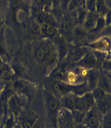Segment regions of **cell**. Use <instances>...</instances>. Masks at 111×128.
<instances>
[{
  "instance_id": "1",
  "label": "cell",
  "mask_w": 111,
  "mask_h": 128,
  "mask_svg": "<svg viewBox=\"0 0 111 128\" xmlns=\"http://www.w3.org/2000/svg\"><path fill=\"white\" fill-rule=\"evenodd\" d=\"M34 58L45 67L47 74H51L59 62L56 45L51 39L45 38L34 49Z\"/></svg>"
},
{
  "instance_id": "2",
  "label": "cell",
  "mask_w": 111,
  "mask_h": 128,
  "mask_svg": "<svg viewBox=\"0 0 111 128\" xmlns=\"http://www.w3.org/2000/svg\"><path fill=\"white\" fill-rule=\"evenodd\" d=\"M46 106L47 109L49 119L51 127H57V119L59 110H61L62 106L60 102V98L55 95L53 92L46 90L44 92Z\"/></svg>"
},
{
  "instance_id": "3",
  "label": "cell",
  "mask_w": 111,
  "mask_h": 128,
  "mask_svg": "<svg viewBox=\"0 0 111 128\" xmlns=\"http://www.w3.org/2000/svg\"><path fill=\"white\" fill-rule=\"evenodd\" d=\"M11 86L15 93L22 96L25 99L27 106H29L31 99L33 98L34 92V88L32 82H30L27 79L14 78L11 81Z\"/></svg>"
},
{
  "instance_id": "4",
  "label": "cell",
  "mask_w": 111,
  "mask_h": 128,
  "mask_svg": "<svg viewBox=\"0 0 111 128\" xmlns=\"http://www.w3.org/2000/svg\"><path fill=\"white\" fill-rule=\"evenodd\" d=\"M30 7L23 0H10V17L12 22L18 25V18L19 14V23L28 16Z\"/></svg>"
},
{
  "instance_id": "5",
  "label": "cell",
  "mask_w": 111,
  "mask_h": 128,
  "mask_svg": "<svg viewBox=\"0 0 111 128\" xmlns=\"http://www.w3.org/2000/svg\"><path fill=\"white\" fill-rule=\"evenodd\" d=\"M57 32V20L52 14H48L47 13L45 19L40 23V34L43 38L51 39L56 35Z\"/></svg>"
},
{
  "instance_id": "6",
  "label": "cell",
  "mask_w": 111,
  "mask_h": 128,
  "mask_svg": "<svg viewBox=\"0 0 111 128\" xmlns=\"http://www.w3.org/2000/svg\"><path fill=\"white\" fill-rule=\"evenodd\" d=\"M83 48L92 51H102L109 54L111 52V38L109 36H101L93 42L84 44Z\"/></svg>"
},
{
  "instance_id": "7",
  "label": "cell",
  "mask_w": 111,
  "mask_h": 128,
  "mask_svg": "<svg viewBox=\"0 0 111 128\" xmlns=\"http://www.w3.org/2000/svg\"><path fill=\"white\" fill-rule=\"evenodd\" d=\"M25 106V99L14 92L7 102V113L12 114L18 118V117L22 113V111L24 110Z\"/></svg>"
},
{
  "instance_id": "8",
  "label": "cell",
  "mask_w": 111,
  "mask_h": 128,
  "mask_svg": "<svg viewBox=\"0 0 111 128\" xmlns=\"http://www.w3.org/2000/svg\"><path fill=\"white\" fill-rule=\"evenodd\" d=\"M101 118L102 114L94 106L86 112L82 123H84L88 128H100Z\"/></svg>"
},
{
  "instance_id": "9",
  "label": "cell",
  "mask_w": 111,
  "mask_h": 128,
  "mask_svg": "<svg viewBox=\"0 0 111 128\" xmlns=\"http://www.w3.org/2000/svg\"><path fill=\"white\" fill-rule=\"evenodd\" d=\"M75 122L74 121L72 112L61 108L58 114L57 127L58 128H74Z\"/></svg>"
},
{
  "instance_id": "10",
  "label": "cell",
  "mask_w": 111,
  "mask_h": 128,
  "mask_svg": "<svg viewBox=\"0 0 111 128\" xmlns=\"http://www.w3.org/2000/svg\"><path fill=\"white\" fill-rule=\"evenodd\" d=\"M14 93V91L11 83H5L2 90L0 92V110L4 116L7 114V102Z\"/></svg>"
},
{
  "instance_id": "11",
  "label": "cell",
  "mask_w": 111,
  "mask_h": 128,
  "mask_svg": "<svg viewBox=\"0 0 111 128\" xmlns=\"http://www.w3.org/2000/svg\"><path fill=\"white\" fill-rule=\"evenodd\" d=\"M74 22L72 16L66 14H63L62 19L60 20V31L63 38H67L72 36V32L74 27Z\"/></svg>"
},
{
  "instance_id": "12",
  "label": "cell",
  "mask_w": 111,
  "mask_h": 128,
  "mask_svg": "<svg viewBox=\"0 0 111 128\" xmlns=\"http://www.w3.org/2000/svg\"><path fill=\"white\" fill-rule=\"evenodd\" d=\"M38 118V117L35 116L32 112L26 111L24 109L18 117L17 120L20 123L22 128H33Z\"/></svg>"
},
{
  "instance_id": "13",
  "label": "cell",
  "mask_w": 111,
  "mask_h": 128,
  "mask_svg": "<svg viewBox=\"0 0 111 128\" xmlns=\"http://www.w3.org/2000/svg\"><path fill=\"white\" fill-rule=\"evenodd\" d=\"M75 63H76L77 66L85 68V69L87 70L95 69V68H98V63L96 60V58H95V56L92 52L91 53H87L86 52V54Z\"/></svg>"
},
{
  "instance_id": "14",
  "label": "cell",
  "mask_w": 111,
  "mask_h": 128,
  "mask_svg": "<svg viewBox=\"0 0 111 128\" xmlns=\"http://www.w3.org/2000/svg\"><path fill=\"white\" fill-rule=\"evenodd\" d=\"M99 74H100V72L98 70V68L90 69L87 71L86 76V83L90 90H92L95 87H97Z\"/></svg>"
},
{
  "instance_id": "15",
  "label": "cell",
  "mask_w": 111,
  "mask_h": 128,
  "mask_svg": "<svg viewBox=\"0 0 111 128\" xmlns=\"http://www.w3.org/2000/svg\"><path fill=\"white\" fill-rule=\"evenodd\" d=\"M97 87L100 88L106 94H111V82L106 72H100L98 80Z\"/></svg>"
},
{
  "instance_id": "16",
  "label": "cell",
  "mask_w": 111,
  "mask_h": 128,
  "mask_svg": "<svg viewBox=\"0 0 111 128\" xmlns=\"http://www.w3.org/2000/svg\"><path fill=\"white\" fill-rule=\"evenodd\" d=\"M95 106L101 114L111 110V94H106L102 98L95 102Z\"/></svg>"
},
{
  "instance_id": "17",
  "label": "cell",
  "mask_w": 111,
  "mask_h": 128,
  "mask_svg": "<svg viewBox=\"0 0 111 128\" xmlns=\"http://www.w3.org/2000/svg\"><path fill=\"white\" fill-rule=\"evenodd\" d=\"M98 16L99 15L96 12H88L86 15V18L82 26L84 28L87 32H91L94 29L95 26H96Z\"/></svg>"
},
{
  "instance_id": "18",
  "label": "cell",
  "mask_w": 111,
  "mask_h": 128,
  "mask_svg": "<svg viewBox=\"0 0 111 128\" xmlns=\"http://www.w3.org/2000/svg\"><path fill=\"white\" fill-rule=\"evenodd\" d=\"M60 102L62 108H64L70 111L75 110V102H74V94H68L63 95L60 98Z\"/></svg>"
},
{
  "instance_id": "19",
  "label": "cell",
  "mask_w": 111,
  "mask_h": 128,
  "mask_svg": "<svg viewBox=\"0 0 111 128\" xmlns=\"http://www.w3.org/2000/svg\"><path fill=\"white\" fill-rule=\"evenodd\" d=\"M0 58L7 64H10L11 60H12V57L7 50L2 35H0Z\"/></svg>"
},
{
  "instance_id": "20",
  "label": "cell",
  "mask_w": 111,
  "mask_h": 128,
  "mask_svg": "<svg viewBox=\"0 0 111 128\" xmlns=\"http://www.w3.org/2000/svg\"><path fill=\"white\" fill-rule=\"evenodd\" d=\"M11 70H12L14 78H22V79H27V74L26 69L22 65L18 63H14L10 64ZM28 80V79H27Z\"/></svg>"
},
{
  "instance_id": "21",
  "label": "cell",
  "mask_w": 111,
  "mask_h": 128,
  "mask_svg": "<svg viewBox=\"0 0 111 128\" xmlns=\"http://www.w3.org/2000/svg\"><path fill=\"white\" fill-rule=\"evenodd\" d=\"M87 31L82 26H75L72 32V37L76 41L81 42L86 38Z\"/></svg>"
},
{
  "instance_id": "22",
  "label": "cell",
  "mask_w": 111,
  "mask_h": 128,
  "mask_svg": "<svg viewBox=\"0 0 111 128\" xmlns=\"http://www.w3.org/2000/svg\"><path fill=\"white\" fill-rule=\"evenodd\" d=\"M82 98L83 100V102H84L86 111L95 106V102H95L91 91H87L85 94H83L82 95Z\"/></svg>"
},
{
  "instance_id": "23",
  "label": "cell",
  "mask_w": 111,
  "mask_h": 128,
  "mask_svg": "<svg viewBox=\"0 0 111 128\" xmlns=\"http://www.w3.org/2000/svg\"><path fill=\"white\" fill-rule=\"evenodd\" d=\"M106 20H105L104 15H99L98 18L96 26H95L94 29L91 32H90V33L95 34H101L102 31L104 30V28L106 27Z\"/></svg>"
},
{
  "instance_id": "24",
  "label": "cell",
  "mask_w": 111,
  "mask_h": 128,
  "mask_svg": "<svg viewBox=\"0 0 111 128\" xmlns=\"http://www.w3.org/2000/svg\"><path fill=\"white\" fill-rule=\"evenodd\" d=\"M17 122V118L10 113H7L4 116L2 125L4 128H14L15 123Z\"/></svg>"
},
{
  "instance_id": "25",
  "label": "cell",
  "mask_w": 111,
  "mask_h": 128,
  "mask_svg": "<svg viewBox=\"0 0 111 128\" xmlns=\"http://www.w3.org/2000/svg\"><path fill=\"white\" fill-rule=\"evenodd\" d=\"M100 128H111V110L102 114Z\"/></svg>"
},
{
  "instance_id": "26",
  "label": "cell",
  "mask_w": 111,
  "mask_h": 128,
  "mask_svg": "<svg viewBox=\"0 0 111 128\" xmlns=\"http://www.w3.org/2000/svg\"><path fill=\"white\" fill-rule=\"evenodd\" d=\"M108 10L105 0H96V13L98 15H104Z\"/></svg>"
},
{
  "instance_id": "27",
  "label": "cell",
  "mask_w": 111,
  "mask_h": 128,
  "mask_svg": "<svg viewBox=\"0 0 111 128\" xmlns=\"http://www.w3.org/2000/svg\"><path fill=\"white\" fill-rule=\"evenodd\" d=\"M74 102H75V110L82 112H86L84 102H83V100L82 98V95L74 94Z\"/></svg>"
},
{
  "instance_id": "28",
  "label": "cell",
  "mask_w": 111,
  "mask_h": 128,
  "mask_svg": "<svg viewBox=\"0 0 111 128\" xmlns=\"http://www.w3.org/2000/svg\"><path fill=\"white\" fill-rule=\"evenodd\" d=\"M71 112H72L74 121L75 124L83 122V119H84L86 112L79 111V110H74L71 111Z\"/></svg>"
},
{
  "instance_id": "29",
  "label": "cell",
  "mask_w": 111,
  "mask_h": 128,
  "mask_svg": "<svg viewBox=\"0 0 111 128\" xmlns=\"http://www.w3.org/2000/svg\"><path fill=\"white\" fill-rule=\"evenodd\" d=\"M90 91H91V93H92V95H93V97H94V98L95 100V102L100 100L101 98H102L106 94V92H104L102 90H101L100 88H98V87H95L94 89H93L92 90H90Z\"/></svg>"
},
{
  "instance_id": "30",
  "label": "cell",
  "mask_w": 111,
  "mask_h": 128,
  "mask_svg": "<svg viewBox=\"0 0 111 128\" xmlns=\"http://www.w3.org/2000/svg\"><path fill=\"white\" fill-rule=\"evenodd\" d=\"M84 5L88 12H96V0H85Z\"/></svg>"
},
{
  "instance_id": "31",
  "label": "cell",
  "mask_w": 111,
  "mask_h": 128,
  "mask_svg": "<svg viewBox=\"0 0 111 128\" xmlns=\"http://www.w3.org/2000/svg\"><path fill=\"white\" fill-rule=\"evenodd\" d=\"M102 68L103 71H111V58H107L102 63Z\"/></svg>"
},
{
  "instance_id": "32",
  "label": "cell",
  "mask_w": 111,
  "mask_h": 128,
  "mask_svg": "<svg viewBox=\"0 0 111 128\" xmlns=\"http://www.w3.org/2000/svg\"><path fill=\"white\" fill-rule=\"evenodd\" d=\"M71 0H61L60 2V9L63 12V14L66 13V11H67V8Z\"/></svg>"
},
{
  "instance_id": "33",
  "label": "cell",
  "mask_w": 111,
  "mask_h": 128,
  "mask_svg": "<svg viewBox=\"0 0 111 128\" xmlns=\"http://www.w3.org/2000/svg\"><path fill=\"white\" fill-rule=\"evenodd\" d=\"M50 10H54V9H60V2L61 0H50Z\"/></svg>"
},
{
  "instance_id": "34",
  "label": "cell",
  "mask_w": 111,
  "mask_h": 128,
  "mask_svg": "<svg viewBox=\"0 0 111 128\" xmlns=\"http://www.w3.org/2000/svg\"><path fill=\"white\" fill-rule=\"evenodd\" d=\"M102 36H110L111 35V24L108 26H106L104 28V30L102 31V33L100 34Z\"/></svg>"
},
{
  "instance_id": "35",
  "label": "cell",
  "mask_w": 111,
  "mask_h": 128,
  "mask_svg": "<svg viewBox=\"0 0 111 128\" xmlns=\"http://www.w3.org/2000/svg\"><path fill=\"white\" fill-rule=\"evenodd\" d=\"M105 20H106V26L111 24V9H109L106 11V13L104 14Z\"/></svg>"
},
{
  "instance_id": "36",
  "label": "cell",
  "mask_w": 111,
  "mask_h": 128,
  "mask_svg": "<svg viewBox=\"0 0 111 128\" xmlns=\"http://www.w3.org/2000/svg\"><path fill=\"white\" fill-rule=\"evenodd\" d=\"M33 128H43V126H42V121H41L39 118L37 119V121L35 122Z\"/></svg>"
},
{
  "instance_id": "37",
  "label": "cell",
  "mask_w": 111,
  "mask_h": 128,
  "mask_svg": "<svg viewBox=\"0 0 111 128\" xmlns=\"http://www.w3.org/2000/svg\"><path fill=\"white\" fill-rule=\"evenodd\" d=\"M74 128H88L84 123H78V124H75V126Z\"/></svg>"
},
{
  "instance_id": "38",
  "label": "cell",
  "mask_w": 111,
  "mask_h": 128,
  "mask_svg": "<svg viewBox=\"0 0 111 128\" xmlns=\"http://www.w3.org/2000/svg\"><path fill=\"white\" fill-rule=\"evenodd\" d=\"M14 128H22V126H21V125H20V123H19V122L18 121V120H17L16 123H15V125H14Z\"/></svg>"
},
{
  "instance_id": "39",
  "label": "cell",
  "mask_w": 111,
  "mask_h": 128,
  "mask_svg": "<svg viewBox=\"0 0 111 128\" xmlns=\"http://www.w3.org/2000/svg\"><path fill=\"white\" fill-rule=\"evenodd\" d=\"M4 84L5 83H2V82H0V92H1V90H2L3 86H4Z\"/></svg>"
},
{
  "instance_id": "40",
  "label": "cell",
  "mask_w": 111,
  "mask_h": 128,
  "mask_svg": "<svg viewBox=\"0 0 111 128\" xmlns=\"http://www.w3.org/2000/svg\"><path fill=\"white\" fill-rule=\"evenodd\" d=\"M32 1H33L34 5H36V4L38 3V0H32Z\"/></svg>"
},
{
  "instance_id": "41",
  "label": "cell",
  "mask_w": 111,
  "mask_h": 128,
  "mask_svg": "<svg viewBox=\"0 0 111 128\" xmlns=\"http://www.w3.org/2000/svg\"><path fill=\"white\" fill-rule=\"evenodd\" d=\"M0 128H4V127H3L2 123H1V122H0Z\"/></svg>"
},
{
  "instance_id": "42",
  "label": "cell",
  "mask_w": 111,
  "mask_h": 128,
  "mask_svg": "<svg viewBox=\"0 0 111 128\" xmlns=\"http://www.w3.org/2000/svg\"><path fill=\"white\" fill-rule=\"evenodd\" d=\"M109 4H110V5H111V0H109V3H108V5H109ZM108 5H107V6H108Z\"/></svg>"
},
{
  "instance_id": "43",
  "label": "cell",
  "mask_w": 111,
  "mask_h": 128,
  "mask_svg": "<svg viewBox=\"0 0 111 128\" xmlns=\"http://www.w3.org/2000/svg\"><path fill=\"white\" fill-rule=\"evenodd\" d=\"M105 72H106V71H105ZM107 73H108L110 75H111V71H108V72H107Z\"/></svg>"
},
{
  "instance_id": "44",
  "label": "cell",
  "mask_w": 111,
  "mask_h": 128,
  "mask_svg": "<svg viewBox=\"0 0 111 128\" xmlns=\"http://www.w3.org/2000/svg\"><path fill=\"white\" fill-rule=\"evenodd\" d=\"M51 128H58V127H51Z\"/></svg>"
}]
</instances>
